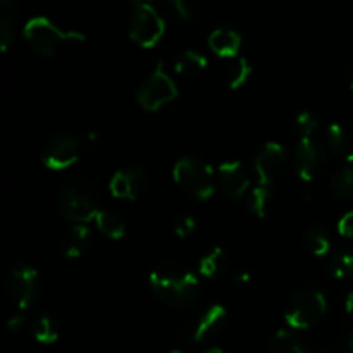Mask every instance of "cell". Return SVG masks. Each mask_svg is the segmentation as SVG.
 I'll return each instance as SVG.
<instances>
[{"label":"cell","mask_w":353,"mask_h":353,"mask_svg":"<svg viewBox=\"0 0 353 353\" xmlns=\"http://www.w3.org/2000/svg\"><path fill=\"white\" fill-rule=\"evenodd\" d=\"M150 286L162 302L172 307H183L195 299L200 283L186 268L165 262L150 272Z\"/></svg>","instance_id":"cell-1"},{"label":"cell","mask_w":353,"mask_h":353,"mask_svg":"<svg viewBox=\"0 0 353 353\" xmlns=\"http://www.w3.org/2000/svg\"><path fill=\"white\" fill-rule=\"evenodd\" d=\"M23 37L30 47H33L38 54L43 55H52L68 41L81 43L86 38L85 33L78 30L64 31L47 16L30 17L24 23Z\"/></svg>","instance_id":"cell-2"},{"label":"cell","mask_w":353,"mask_h":353,"mask_svg":"<svg viewBox=\"0 0 353 353\" xmlns=\"http://www.w3.org/2000/svg\"><path fill=\"white\" fill-rule=\"evenodd\" d=\"M327 309L326 295L314 286H302L288 296L285 319L295 330H305L323 319Z\"/></svg>","instance_id":"cell-3"},{"label":"cell","mask_w":353,"mask_h":353,"mask_svg":"<svg viewBox=\"0 0 353 353\" xmlns=\"http://www.w3.org/2000/svg\"><path fill=\"white\" fill-rule=\"evenodd\" d=\"M99 200L97 192L86 179H72L65 183L59 195V212L69 221L85 224L86 221L95 219L99 214Z\"/></svg>","instance_id":"cell-4"},{"label":"cell","mask_w":353,"mask_h":353,"mask_svg":"<svg viewBox=\"0 0 353 353\" xmlns=\"http://www.w3.org/2000/svg\"><path fill=\"white\" fill-rule=\"evenodd\" d=\"M172 176H174V181L188 195L199 200L209 199L216 190L217 178L214 169L210 168L209 162L193 157V155H185L176 161L174 168H172Z\"/></svg>","instance_id":"cell-5"},{"label":"cell","mask_w":353,"mask_h":353,"mask_svg":"<svg viewBox=\"0 0 353 353\" xmlns=\"http://www.w3.org/2000/svg\"><path fill=\"white\" fill-rule=\"evenodd\" d=\"M165 31L164 17L152 3L134 0L130 19V37L138 45L150 48L157 43Z\"/></svg>","instance_id":"cell-6"},{"label":"cell","mask_w":353,"mask_h":353,"mask_svg":"<svg viewBox=\"0 0 353 353\" xmlns=\"http://www.w3.org/2000/svg\"><path fill=\"white\" fill-rule=\"evenodd\" d=\"M178 95V86L174 79L164 69V62L159 61L154 71L147 76L137 90V100L143 109L157 110L164 103L171 102Z\"/></svg>","instance_id":"cell-7"},{"label":"cell","mask_w":353,"mask_h":353,"mask_svg":"<svg viewBox=\"0 0 353 353\" xmlns=\"http://www.w3.org/2000/svg\"><path fill=\"white\" fill-rule=\"evenodd\" d=\"M226 319V307L221 303H209V305L195 310L186 319L185 326H183V334L188 341H195V343L205 341L223 330Z\"/></svg>","instance_id":"cell-8"},{"label":"cell","mask_w":353,"mask_h":353,"mask_svg":"<svg viewBox=\"0 0 353 353\" xmlns=\"http://www.w3.org/2000/svg\"><path fill=\"white\" fill-rule=\"evenodd\" d=\"M255 174L259 185L271 186L281 178L286 169V150L279 141H264L255 154Z\"/></svg>","instance_id":"cell-9"},{"label":"cell","mask_w":353,"mask_h":353,"mask_svg":"<svg viewBox=\"0 0 353 353\" xmlns=\"http://www.w3.org/2000/svg\"><path fill=\"white\" fill-rule=\"evenodd\" d=\"M40 288V274L31 265H16L6 278V293L19 309H26Z\"/></svg>","instance_id":"cell-10"},{"label":"cell","mask_w":353,"mask_h":353,"mask_svg":"<svg viewBox=\"0 0 353 353\" xmlns=\"http://www.w3.org/2000/svg\"><path fill=\"white\" fill-rule=\"evenodd\" d=\"M79 157V140L74 134H52L41 147V161L48 169L62 171L74 164Z\"/></svg>","instance_id":"cell-11"},{"label":"cell","mask_w":353,"mask_h":353,"mask_svg":"<svg viewBox=\"0 0 353 353\" xmlns=\"http://www.w3.org/2000/svg\"><path fill=\"white\" fill-rule=\"evenodd\" d=\"M109 188L116 199L137 200L147 188V178L140 168L126 165V168H121L114 172Z\"/></svg>","instance_id":"cell-12"},{"label":"cell","mask_w":353,"mask_h":353,"mask_svg":"<svg viewBox=\"0 0 353 353\" xmlns=\"http://www.w3.org/2000/svg\"><path fill=\"white\" fill-rule=\"evenodd\" d=\"M217 183L230 199H240L250 188V174L240 161H224L217 168Z\"/></svg>","instance_id":"cell-13"},{"label":"cell","mask_w":353,"mask_h":353,"mask_svg":"<svg viewBox=\"0 0 353 353\" xmlns=\"http://www.w3.org/2000/svg\"><path fill=\"white\" fill-rule=\"evenodd\" d=\"M323 165V150L312 137L300 138L295 148V171L303 181H312Z\"/></svg>","instance_id":"cell-14"},{"label":"cell","mask_w":353,"mask_h":353,"mask_svg":"<svg viewBox=\"0 0 353 353\" xmlns=\"http://www.w3.org/2000/svg\"><path fill=\"white\" fill-rule=\"evenodd\" d=\"M209 45L221 57H238L241 47V34L236 28L217 26L210 31Z\"/></svg>","instance_id":"cell-15"},{"label":"cell","mask_w":353,"mask_h":353,"mask_svg":"<svg viewBox=\"0 0 353 353\" xmlns=\"http://www.w3.org/2000/svg\"><path fill=\"white\" fill-rule=\"evenodd\" d=\"M327 141L333 150L348 162H353V123L334 121L327 126Z\"/></svg>","instance_id":"cell-16"},{"label":"cell","mask_w":353,"mask_h":353,"mask_svg":"<svg viewBox=\"0 0 353 353\" xmlns=\"http://www.w3.org/2000/svg\"><path fill=\"white\" fill-rule=\"evenodd\" d=\"M92 238V230L86 224H76L62 238V254L69 259L81 257L88 250Z\"/></svg>","instance_id":"cell-17"},{"label":"cell","mask_w":353,"mask_h":353,"mask_svg":"<svg viewBox=\"0 0 353 353\" xmlns=\"http://www.w3.org/2000/svg\"><path fill=\"white\" fill-rule=\"evenodd\" d=\"M28 330L34 340L45 345L54 343L59 338L57 323L48 314H37V316L31 317L30 323H28Z\"/></svg>","instance_id":"cell-18"},{"label":"cell","mask_w":353,"mask_h":353,"mask_svg":"<svg viewBox=\"0 0 353 353\" xmlns=\"http://www.w3.org/2000/svg\"><path fill=\"white\" fill-rule=\"evenodd\" d=\"M95 223L100 233L105 234L107 238H112V240H119L126 233V221L116 210L100 209L95 217Z\"/></svg>","instance_id":"cell-19"},{"label":"cell","mask_w":353,"mask_h":353,"mask_svg":"<svg viewBox=\"0 0 353 353\" xmlns=\"http://www.w3.org/2000/svg\"><path fill=\"white\" fill-rule=\"evenodd\" d=\"M228 254L223 247H212L200 257L199 272L205 278H216L226 269Z\"/></svg>","instance_id":"cell-20"},{"label":"cell","mask_w":353,"mask_h":353,"mask_svg":"<svg viewBox=\"0 0 353 353\" xmlns=\"http://www.w3.org/2000/svg\"><path fill=\"white\" fill-rule=\"evenodd\" d=\"M268 353H307V350L292 331L278 330L269 340Z\"/></svg>","instance_id":"cell-21"},{"label":"cell","mask_w":353,"mask_h":353,"mask_svg":"<svg viewBox=\"0 0 353 353\" xmlns=\"http://www.w3.org/2000/svg\"><path fill=\"white\" fill-rule=\"evenodd\" d=\"M207 65H209V59L202 52L188 48L178 55L174 69L179 74H196V72H202Z\"/></svg>","instance_id":"cell-22"},{"label":"cell","mask_w":353,"mask_h":353,"mask_svg":"<svg viewBox=\"0 0 353 353\" xmlns=\"http://www.w3.org/2000/svg\"><path fill=\"white\" fill-rule=\"evenodd\" d=\"M303 243L310 254L324 257L331 248V240L326 231L319 226H309L303 231Z\"/></svg>","instance_id":"cell-23"},{"label":"cell","mask_w":353,"mask_h":353,"mask_svg":"<svg viewBox=\"0 0 353 353\" xmlns=\"http://www.w3.org/2000/svg\"><path fill=\"white\" fill-rule=\"evenodd\" d=\"M252 76V64L245 57H234L231 59L230 65H228V83L231 88H240L245 83L250 79Z\"/></svg>","instance_id":"cell-24"},{"label":"cell","mask_w":353,"mask_h":353,"mask_svg":"<svg viewBox=\"0 0 353 353\" xmlns=\"http://www.w3.org/2000/svg\"><path fill=\"white\" fill-rule=\"evenodd\" d=\"M269 202H271V193H269L268 186L257 185L247 193V209L254 216L264 217L265 212H268Z\"/></svg>","instance_id":"cell-25"},{"label":"cell","mask_w":353,"mask_h":353,"mask_svg":"<svg viewBox=\"0 0 353 353\" xmlns=\"http://www.w3.org/2000/svg\"><path fill=\"white\" fill-rule=\"evenodd\" d=\"M330 269L334 278H353V252L334 255L330 262Z\"/></svg>","instance_id":"cell-26"},{"label":"cell","mask_w":353,"mask_h":353,"mask_svg":"<svg viewBox=\"0 0 353 353\" xmlns=\"http://www.w3.org/2000/svg\"><path fill=\"white\" fill-rule=\"evenodd\" d=\"M295 128L300 138L312 137L314 131L319 128V117H317V114L312 112V110H302V112L296 116Z\"/></svg>","instance_id":"cell-27"},{"label":"cell","mask_w":353,"mask_h":353,"mask_svg":"<svg viewBox=\"0 0 353 353\" xmlns=\"http://www.w3.org/2000/svg\"><path fill=\"white\" fill-rule=\"evenodd\" d=\"M333 188L338 195H353V165H345L334 174Z\"/></svg>","instance_id":"cell-28"},{"label":"cell","mask_w":353,"mask_h":353,"mask_svg":"<svg viewBox=\"0 0 353 353\" xmlns=\"http://www.w3.org/2000/svg\"><path fill=\"white\" fill-rule=\"evenodd\" d=\"M14 40V28H12V21H10L9 14L3 12L0 16V48L3 52L10 47Z\"/></svg>","instance_id":"cell-29"},{"label":"cell","mask_w":353,"mask_h":353,"mask_svg":"<svg viewBox=\"0 0 353 353\" xmlns=\"http://www.w3.org/2000/svg\"><path fill=\"white\" fill-rule=\"evenodd\" d=\"M171 6L176 10V14L183 19L188 21L195 16V3L190 2V0H172Z\"/></svg>","instance_id":"cell-30"},{"label":"cell","mask_w":353,"mask_h":353,"mask_svg":"<svg viewBox=\"0 0 353 353\" xmlns=\"http://www.w3.org/2000/svg\"><path fill=\"white\" fill-rule=\"evenodd\" d=\"M196 226V221L193 216H183L179 217L178 221L174 223V233L178 234V236H188L190 233H192L193 230H195Z\"/></svg>","instance_id":"cell-31"},{"label":"cell","mask_w":353,"mask_h":353,"mask_svg":"<svg viewBox=\"0 0 353 353\" xmlns=\"http://www.w3.org/2000/svg\"><path fill=\"white\" fill-rule=\"evenodd\" d=\"M338 231L343 236H353V209L345 212L338 221Z\"/></svg>","instance_id":"cell-32"},{"label":"cell","mask_w":353,"mask_h":353,"mask_svg":"<svg viewBox=\"0 0 353 353\" xmlns=\"http://www.w3.org/2000/svg\"><path fill=\"white\" fill-rule=\"evenodd\" d=\"M23 324H24V317L21 316V314H16V316H12L9 321H7V326H9V330H14V331L19 330Z\"/></svg>","instance_id":"cell-33"},{"label":"cell","mask_w":353,"mask_h":353,"mask_svg":"<svg viewBox=\"0 0 353 353\" xmlns=\"http://www.w3.org/2000/svg\"><path fill=\"white\" fill-rule=\"evenodd\" d=\"M234 281H236V283H248V281H250V274H248V272H238V274L234 276Z\"/></svg>","instance_id":"cell-34"},{"label":"cell","mask_w":353,"mask_h":353,"mask_svg":"<svg viewBox=\"0 0 353 353\" xmlns=\"http://www.w3.org/2000/svg\"><path fill=\"white\" fill-rule=\"evenodd\" d=\"M345 307H347L348 312H352V314H353V292H352V293H348L347 300H345Z\"/></svg>","instance_id":"cell-35"},{"label":"cell","mask_w":353,"mask_h":353,"mask_svg":"<svg viewBox=\"0 0 353 353\" xmlns=\"http://www.w3.org/2000/svg\"><path fill=\"white\" fill-rule=\"evenodd\" d=\"M347 79H348V85L353 88V62L348 65V71H347Z\"/></svg>","instance_id":"cell-36"},{"label":"cell","mask_w":353,"mask_h":353,"mask_svg":"<svg viewBox=\"0 0 353 353\" xmlns=\"http://www.w3.org/2000/svg\"><path fill=\"white\" fill-rule=\"evenodd\" d=\"M347 353H353V331L348 334V340H347Z\"/></svg>","instance_id":"cell-37"},{"label":"cell","mask_w":353,"mask_h":353,"mask_svg":"<svg viewBox=\"0 0 353 353\" xmlns=\"http://www.w3.org/2000/svg\"><path fill=\"white\" fill-rule=\"evenodd\" d=\"M88 141H92V143L99 141V134H97V133H88Z\"/></svg>","instance_id":"cell-38"},{"label":"cell","mask_w":353,"mask_h":353,"mask_svg":"<svg viewBox=\"0 0 353 353\" xmlns=\"http://www.w3.org/2000/svg\"><path fill=\"white\" fill-rule=\"evenodd\" d=\"M203 353H226V352L219 350V348H210V350H207V352H203Z\"/></svg>","instance_id":"cell-39"},{"label":"cell","mask_w":353,"mask_h":353,"mask_svg":"<svg viewBox=\"0 0 353 353\" xmlns=\"http://www.w3.org/2000/svg\"><path fill=\"white\" fill-rule=\"evenodd\" d=\"M169 353H183V352H179V350H172V352H169Z\"/></svg>","instance_id":"cell-40"}]
</instances>
